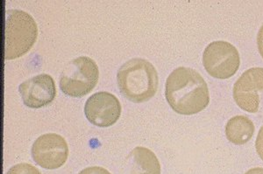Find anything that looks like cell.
Here are the masks:
<instances>
[{
    "label": "cell",
    "mask_w": 263,
    "mask_h": 174,
    "mask_svg": "<svg viewBox=\"0 0 263 174\" xmlns=\"http://www.w3.org/2000/svg\"><path fill=\"white\" fill-rule=\"evenodd\" d=\"M203 64L207 73L214 78H231L236 74L240 57L237 48L224 40L210 43L203 54Z\"/></svg>",
    "instance_id": "cell-5"
},
{
    "label": "cell",
    "mask_w": 263,
    "mask_h": 174,
    "mask_svg": "<svg viewBox=\"0 0 263 174\" xmlns=\"http://www.w3.org/2000/svg\"><path fill=\"white\" fill-rule=\"evenodd\" d=\"M117 81L124 97L135 103H141L156 95L158 90V73L148 60L134 58L120 67Z\"/></svg>",
    "instance_id": "cell-2"
},
{
    "label": "cell",
    "mask_w": 263,
    "mask_h": 174,
    "mask_svg": "<svg viewBox=\"0 0 263 174\" xmlns=\"http://www.w3.org/2000/svg\"><path fill=\"white\" fill-rule=\"evenodd\" d=\"M245 174H263V168H260V167L252 168L248 170Z\"/></svg>",
    "instance_id": "cell-16"
},
{
    "label": "cell",
    "mask_w": 263,
    "mask_h": 174,
    "mask_svg": "<svg viewBox=\"0 0 263 174\" xmlns=\"http://www.w3.org/2000/svg\"><path fill=\"white\" fill-rule=\"evenodd\" d=\"M257 46L258 50L260 53L261 57L263 58V24L260 27V30L258 32L257 34Z\"/></svg>",
    "instance_id": "cell-15"
},
{
    "label": "cell",
    "mask_w": 263,
    "mask_h": 174,
    "mask_svg": "<svg viewBox=\"0 0 263 174\" xmlns=\"http://www.w3.org/2000/svg\"><path fill=\"white\" fill-rule=\"evenodd\" d=\"M254 123L246 116L231 118L226 125V136L232 144L242 145L248 143L254 133Z\"/></svg>",
    "instance_id": "cell-11"
},
{
    "label": "cell",
    "mask_w": 263,
    "mask_h": 174,
    "mask_svg": "<svg viewBox=\"0 0 263 174\" xmlns=\"http://www.w3.org/2000/svg\"><path fill=\"white\" fill-rule=\"evenodd\" d=\"M120 174H161V165L152 150L137 146L124 160Z\"/></svg>",
    "instance_id": "cell-10"
},
{
    "label": "cell",
    "mask_w": 263,
    "mask_h": 174,
    "mask_svg": "<svg viewBox=\"0 0 263 174\" xmlns=\"http://www.w3.org/2000/svg\"><path fill=\"white\" fill-rule=\"evenodd\" d=\"M99 69L96 62L86 56L71 60L61 74L60 89L71 97H83L92 91L99 81Z\"/></svg>",
    "instance_id": "cell-4"
},
{
    "label": "cell",
    "mask_w": 263,
    "mask_h": 174,
    "mask_svg": "<svg viewBox=\"0 0 263 174\" xmlns=\"http://www.w3.org/2000/svg\"><path fill=\"white\" fill-rule=\"evenodd\" d=\"M121 104L116 96L109 92H98L88 98L84 114L94 125L106 128L114 125L121 115Z\"/></svg>",
    "instance_id": "cell-8"
},
{
    "label": "cell",
    "mask_w": 263,
    "mask_h": 174,
    "mask_svg": "<svg viewBox=\"0 0 263 174\" xmlns=\"http://www.w3.org/2000/svg\"><path fill=\"white\" fill-rule=\"evenodd\" d=\"M5 27V59L14 60L30 51L39 30L34 18L21 10L6 12Z\"/></svg>",
    "instance_id": "cell-3"
},
{
    "label": "cell",
    "mask_w": 263,
    "mask_h": 174,
    "mask_svg": "<svg viewBox=\"0 0 263 174\" xmlns=\"http://www.w3.org/2000/svg\"><path fill=\"white\" fill-rule=\"evenodd\" d=\"M165 97L174 111L190 116L199 113L208 106L209 89L195 69L180 67L167 77Z\"/></svg>",
    "instance_id": "cell-1"
},
{
    "label": "cell",
    "mask_w": 263,
    "mask_h": 174,
    "mask_svg": "<svg viewBox=\"0 0 263 174\" xmlns=\"http://www.w3.org/2000/svg\"><path fill=\"white\" fill-rule=\"evenodd\" d=\"M78 174H111L110 171H107L106 169L100 167V166H91V167H87L84 169L83 171H80Z\"/></svg>",
    "instance_id": "cell-13"
},
{
    "label": "cell",
    "mask_w": 263,
    "mask_h": 174,
    "mask_svg": "<svg viewBox=\"0 0 263 174\" xmlns=\"http://www.w3.org/2000/svg\"><path fill=\"white\" fill-rule=\"evenodd\" d=\"M233 99L248 113H257L263 104V68H252L243 73L233 86Z\"/></svg>",
    "instance_id": "cell-6"
},
{
    "label": "cell",
    "mask_w": 263,
    "mask_h": 174,
    "mask_svg": "<svg viewBox=\"0 0 263 174\" xmlns=\"http://www.w3.org/2000/svg\"><path fill=\"white\" fill-rule=\"evenodd\" d=\"M255 148L258 155L263 160V126H261L258 132L257 138L255 141Z\"/></svg>",
    "instance_id": "cell-14"
},
{
    "label": "cell",
    "mask_w": 263,
    "mask_h": 174,
    "mask_svg": "<svg viewBox=\"0 0 263 174\" xmlns=\"http://www.w3.org/2000/svg\"><path fill=\"white\" fill-rule=\"evenodd\" d=\"M6 174H42L38 169L27 163L13 165Z\"/></svg>",
    "instance_id": "cell-12"
},
{
    "label": "cell",
    "mask_w": 263,
    "mask_h": 174,
    "mask_svg": "<svg viewBox=\"0 0 263 174\" xmlns=\"http://www.w3.org/2000/svg\"><path fill=\"white\" fill-rule=\"evenodd\" d=\"M33 161L48 170L60 168L69 157V147L65 139L55 133H48L36 139L32 146Z\"/></svg>",
    "instance_id": "cell-7"
},
{
    "label": "cell",
    "mask_w": 263,
    "mask_h": 174,
    "mask_svg": "<svg viewBox=\"0 0 263 174\" xmlns=\"http://www.w3.org/2000/svg\"><path fill=\"white\" fill-rule=\"evenodd\" d=\"M22 101L27 107L40 108L50 104L57 96L54 79L47 74L35 75L23 81L20 87Z\"/></svg>",
    "instance_id": "cell-9"
}]
</instances>
